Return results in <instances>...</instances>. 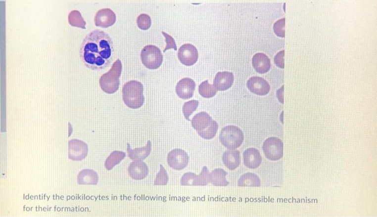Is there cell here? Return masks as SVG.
<instances>
[{
    "label": "cell",
    "instance_id": "1",
    "mask_svg": "<svg viewBox=\"0 0 377 217\" xmlns=\"http://www.w3.org/2000/svg\"><path fill=\"white\" fill-rule=\"evenodd\" d=\"M114 44L110 36L101 30L89 33L82 42L80 57L83 64L94 71L105 69L110 65Z\"/></svg>",
    "mask_w": 377,
    "mask_h": 217
},
{
    "label": "cell",
    "instance_id": "2",
    "mask_svg": "<svg viewBox=\"0 0 377 217\" xmlns=\"http://www.w3.org/2000/svg\"><path fill=\"white\" fill-rule=\"evenodd\" d=\"M123 98L125 105L132 109H138L144 102L143 86L137 81L126 83L123 87Z\"/></svg>",
    "mask_w": 377,
    "mask_h": 217
},
{
    "label": "cell",
    "instance_id": "3",
    "mask_svg": "<svg viewBox=\"0 0 377 217\" xmlns=\"http://www.w3.org/2000/svg\"><path fill=\"white\" fill-rule=\"evenodd\" d=\"M122 69V63L120 59H117L113 63L111 69L101 76L99 84L103 91L108 94H113L118 91Z\"/></svg>",
    "mask_w": 377,
    "mask_h": 217
},
{
    "label": "cell",
    "instance_id": "4",
    "mask_svg": "<svg viewBox=\"0 0 377 217\" xmlns=\"http://www.w3.org/2000/svg\"><path fill=\"white\" fill-rule=\"evenodd\" d=\"M244 139V133L238 127H225L220 134V140L223 146L230 150L239 148Z\"/></svg>",
    "mask_w": 377,
    "mask_h": 217
},
{
    "label": "cell",
    "instance_id": "5",
    "mask_svg": "<svg viewBox=\"0 0 377 217\" xmlns=\"http://www.w3.org/2000/svg\"><path fill=\"white\" fill-rule=\"evenodd\" d=\"M142 64L147 68L155 70L159 68L163 61V56L159 47L148 45L143 47L141 52Z\"/></svg>",
    "mask_w": 377,
    "mask_h": 217
},
{
    "label": "cell",
    "instance_id": "6",
    "mask_svg": "<svg viewBox=\"0 0 377 217\" xmlns=\"http://www.w3.org/2000/svg\"><path fill=\"white\" fill-rule=\"evenodd\" d=\"M263 149L266 158L271 161H278L283 155V141L277 137H271L263 143Z\"/></svg>",
    "mask_w": 377,
    "mask_h": 217
},
{
    "label": "cell",
    "instance_id": "7",
    "mask_svg": "<svg viewBox=\"0 0 377 217\" xmlns=\"http://www.w3.org/2000/svg\"><path fill=\"white\" fill-rule=\"evenodd\" d=\"M167 160L168 165L173 170L181 171L188 166L189 157L185 150L178 148L169 153Z\"/></svg>",
    "mask_w": 377,
    "mask_h": 217
},
{
    "label": "cell",
    "instance_id": "8",
    "mask_svg": "<svg viewBox=\"0 0 377 217\" xmlns=\"http://www.w3.org/2000/svg\"><path fill=\"white\" fill-rule=\"evenodd\" d=\"M178 57L181 63L187 66L195 64L198 59L197 48L191 44H185L180 47Z\"/></svg>",
    "mask_w": 377,
    "mask_h": 217
},
{
    "label": "cell",
    "instance_id": "9",
    "mask_svg": "<svg viewBox=\"0 0 377 217\" xmlns=\"http://www.w3.org/2000/svg\"><path fill=\"white\" fill-rule=\"evenodd\" d=\"M89 152L88 144L81 140L74 139L69 142V158L81 161L86 158Z\"/></svg>",
    "mask_w": 377,
    "mask_h": 217
},
{
    "label": "cell",
    "instance_id": "10",
    "mask_svg": "<svg viewBox=\"0 0 377 217\" xmlns=\"http://www.w3.org/2000/svg\"><path fill=\"white\" fill-rule=\"evenodd\" d=\"M116 15L109 8L99 10L94 17V23L96 27L102 28L110 27L116 22Z\"/></svg>",
    "mask_w": 377,
    "mask_h": 217
},
{
    "label": "cell",
    "instance_id": "11",
    "mask_svg": "<svg viewBox=\"0 0 377 217\" xmlns=\"http://www.w3.org/2000/svg\"><path fill=\"white\" fill-rule=\"evenodd\" d=\"M247 87L252 93L261 96L268 94L270 91L269 83L258 76L250 78L247 82Z\"/></svg>",
    "mask_w": 377,
    "mask_h": 217
},
{
    "label": "cell",
    "instance_id": "12",
    "mask_svg": "<svg viewBox=\"0 0 377 217\" xmlns=\"http://www.w3.org/2000/svg\"><path fill=\"white\" fill-rule=\"evenodd\" d=\"M195 88V82L191 78H185L178 82L176 92L180 98L187 100L192 97Z\"/></svg>",
    "mask_w": 377,
    "mask_h": 217
},
{
    "label": "cell",
    "instance_id": "13",
    "mask_svg": "<svg viewBox=\"0 0 377 217\" xmlns=\"http://www.w3.org/2000/svg\"><path fill=\"white\" fill-rule=\"evenodd\" d=\"M235 77L233 72H219L215 76L214 85L217 91H226L233 86Z\"/></svg>",
    "mask_w": 377,
    "mask_h": 217
},
{
    "label": "cell",
    "instance_id": "14",
    "mask_svg": "<svg viewBox=\"0 0 377 217\" xmlns=\"http://www.w3.org/2000/svg\"><path fill=\"white\" fill-rule=\"evenodd\" d=\"M128 172L133 179L142 180L148 176L149 169L146 164L142 161H135L130 164Z\"/></svg>",
    "mask_w": 377,
    "mask_h": 217
},
{
    "label": "cell",
    "instance_id": "15",
    "mask_svg": "<svg viewBox=\"0 0 377 217\" xmlns=\"http://www.w3.org/2000/svg\"><path fill=\"white\" fill-rule=\"evenodd\" d=\"M243 156L244 165L252 170L258 168L262 162V157L257 149L248 148L244 152Z\"/></svg>",
    "mask_w": 377,
    "mask_h": 217
},
{
    "label": "cell",
    "instance_id": "16",
    "mask_svg": "<svg viewBox=\"0 0 377 217\" xmlns=\"http://www.w3.org/2000/svg\"><path fill=\"white\" fill-rule=\"evenodd\" d=\"M213 119L209 114L205 112H201L196 114L191 120L192 128L197 132L203 131L207 130L211 125Z\"/></svg>",
    "mask_w": 377,
    "mask_h": 217
},
{
    "label": "cell",
    "instance_id": "17",
    "mask_svg": "<svg viewBox=\"0 0 377 217\" xmlns=\"http://www.w3.org/2000/svg\"><path fill=\"white\" fill-rule=\"evenodd\" d=\"M252 63L254 69L260 74L266 73L271 69L270 59L264 53L255 54L252 58Z\"/></svg>",
    "mask_w": 377,
    "mask_h": 217
},
{
    "label": "cell",
    "instance_id": "18",
    "mask_svg": "<svg viewBox=\"0 0 377 217\" xmlns=\"http://www.w3.org/2000/svg\"><path fill=\"white\" fill-rule=\"evenodd\" d=\"M151 142L148 141L146 146L140 148L132 149L130 143H127V153L129 158L134 161H142L148 158L151 153Z\"/></svg>",
    "mask_w": 377,
    "mask_h": 217
},
{
    "label": "cell",
    "instance_id": "19",
    "mask_svg": "<svg viewBox=\"0 0 377 217\" xmlns=\"http://www.w3.org/2000/svg\"><path fill=\"white\" fill-rule=\"evenodd\" d=\"M222 160L229 170L234 171L240 165V153L238 150H227L223 155Z\"/></svg>",
    "mask_w": 377,
    "mask_h": 217
},
{
    "label": "cell",
    "instance_id": "20",
    "mask_svg": "<svg viewBox=\"0 0 377 217\" xmlns=\"http://www.w3.org/2000/svg\"><path fill=\"white\" fill-rule=\"evenodd\" d=\"M98 174L93 170H84L79 173L77 182L80 185H96L98 183Z\"/></svg>",
    "mask_w": 377,
    "mask_h": 217
},
{
    "label": "cell",
    "instance_id": "21",
    "mask_svg": "<svg viewBox=\"0 0 377 217\" xmlns=\"http://www.w3.org/2000/svg\"><path fill=\"white\" fill-rule=\"evenodd\" d=\"M228 173L223 169L217 168L210 174V182L217 186H226L229 184L226 178Z\"/></svg>",
    "mask_w": 377,
    "mask_h": 217
},
{
    "label": "cell",
    "instance_id": "22",
    "mask_svg": "<svg viewBox=\"0 0 377 217\" xmlns=\"http://www.w3.org/2000/svg\"><path fill=\"white\" fill-rule=\"evenodd\" d=\"M238 185L239 186H260L261 181L256 174L248 173L242 174L238 180Z\"/></svg>",
    "mask_w": 377,
    "mask_h": 217
},
{
    "label": "cell",
    "instance_id": "23",
    "mask_svg": "<svg viewBox=\"0 0 377 217\" xmlns=\"http://www.w3.org/2000/svg\"><path fill=\"white\" fill-rule=\"evenodd\" d=\"M126 156L125 152L114 151L108 157L105 163V167L107 171H111L113 168L120 164Z\"/></svg>",
    "mask_w": 377,
    "mask_h": 217
},
{
    "label": "cell",
    "instance_id": "24",
    "mask_svg": "<svg viewBox=\"0 0 377 217\" xmlns=\"http://www.w3.org/2000/svg\"><path fill=\"white\" fill-rule=\"evenodd\" d=\"M70 25L74 27L86 29L87 23L85 21L80 11L72 10L68 16Z\"/></svg>",
    "mask_w": 377,
    "mask_h": 217
},
{
    "label": "cell",
    "instance_id": "25",
    "mask_svg": "<svg viewBox=\"0 0 377 217\" xmlns=\"http://www.w3.org/2000/svg\"><path fill=\"white\" fill-rule=\"evenodd\" d=\"M198 91L200 95L205 98H212L217 92V89L216 87L214 85L210 84L208 80H206L200 84Z\"/></svg>",
    "mask_w": 377,
    "mask_h": 217
},
{
    "label": "cell",
    "instance_id": "26",
    "mask_svg": "<svg viewBox=\"0 0 377 217\" xmlns=\"http://www.w3.org/2000/svg\"><path fill=\"white\" fill-rule=\"evenodd\" d=\"M198 105V101L195 100L188 101L184 104L183 108H182V111H183L185 117L188 121H190L189 117L197 110Z\"/></svg>",
    "mask_w": 377,
    "mask_h": 217
},
{
    "label": "cell",
    "instance_id": "27",
    "mask_svg": "<svg viewBox=\"0 0 377 217\" xmlns=\"http://www.w3.org/2000/svg\"><path fill=\"white\" fill-rule=\"evenodd\" d=\"M218 126L216 122L214 120L209 128L203 131L197 132L198 135L206 140H211L214 138L217 133Z\"/></svg>",
    "mask_w": 377,
    "mask_h": 217
},
{
    "label": "cell",
    "instance_id": "28",
    "mask_svg": "<svg viewBox=\"0 0 377 217\" xmlns=\"http://www.w3.org/2000/svg\"><path fill=\"white\" fill-rule=\"evenodd\" d=\"M197 175L195 174L188 172L185 174L181 179L182 186H197Z\"/></svg>",
    "mask_w": 377,
    "mask_h": 217
},
{
    "label": "cell",
    "instance_id": "29",
    "mask_svg": "<svg viewBox=\"0 0 377 217\" xmlns=\"http://www.w3.org/2000/svg\"><path fill=\"white\" fill-rule=\"evenodd\" d=\"M210 182V174L206 166L203 167L201 173L197 178V186H206Z\"/></svg>",
    "mask_w": 377,
    "mask_h": 217
},
{
    "label": "cell",
    "instance_id": "30",
    "mask_svg": "<svg viewBox=\"0 0 377 217\" xmlns=\"http://www.w3.org/2000/svg\"><path fill=\"white\" fill-rule=\"evenodd\" d=\"M138 27L143 31H147L151 25V20L150 16L146 14L140 15L137 20Z\"/></svg>",
    "mask_w": 377,
    "mask_h": 217
},
{
    "label": "cell",
    "instance_id": "31",
    "mask_svg": "<svg viewBox=\"0 0 377 217\" xmlns=\"http://www.w3.org/2000/svg\"><path fill=\"white\" fill-rule=\"evenodd\" d=\"M169 177L165 169L160 165V170L159 173L156 174V179L154 181V185H166L168 182Z\"/></svg>",
    "mask_w": 377,
    "mask_h": 217
},
{
    "label": "cell",
    "instance_id": "32",
    "mask_svg": "<svg viewBox=\"0 0 377 217\" xmlns=\"http://www.w3.org/2000/svg\"><path fill=\"white\" fill-rule=\"evenodd\" d=\"M285 18L277 21L273 25L275 34L281 38L285 37Z\"/></svg>",
    "mask_w": 377,
    "mask_h": 217
},
{
    "label": "cell",
    "instance_id": "33",
    "mask_svg": "<svg viewBox=\"0 0 377 217\" xmlns=\"http://www.w3.org/2000/svg\"><path fill=\"white\" fill-rule=\"evenodd\" d=\"M162 33L165 36L167 43V46L165 49L163 50V52H165L167 50L170 49H174L175 50H177V46H176L175 41L172 36L164 32H162Z\"/></svg>",
    "mask_w": 377,
    "mask_h": 217
},
{
    "label": "cell",
    "instance_id": "34",
    "mask_svg": "<svg viewBox=\"0 0 377 217\" xmlns=\"http://www.w3.org/2000/svg\"><path fill=\"white\" fill-rule=\"evenodd\" d=\"M284 50L279 52L275 57V63L278 67L283 69L284 67Z\"/></svg>",
    "mask_w": 377,
    "mask_h": 217
},
{
    "label": "cell",
    "instance_id": "35",
    "mask_svg": "<svg viewBox=\"0 0 377 217\" xmlns=\"http://www.w3.org/2000/svg\"><path fill=\"white\" fill-rule=\"evenodd\" d=\"M283 86L282 87L281 89H279L277 91V97L280 101L282 102V103H283Z\"/></svg>",
    "mask_w": 377,
    "mask_h": 217
}]
</instances>
